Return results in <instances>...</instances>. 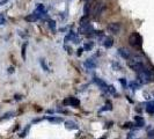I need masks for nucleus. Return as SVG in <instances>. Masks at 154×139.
Segmentation results:
<instances>
[{
    "label": "nucleus",
    "instance_id": "obj_28",
    "mask_svg": "<svg viewBox=\"0 0 154 139\" xmlns=\"http://www.w3.org/2000/svg\"><path fill=\"white\" fill-rule=\"evenodd\" d=\"M123 128H128V129H130V128H132V123H125L123 125Z\"/></svg>",
    "mask_w": 154,
    "mask_h": 139
},
{
    "label": "nucleus",
    "instance_id": "obj_9",
    "mask_svg": "<svg viewBox=\"0 0 154 139\" xmlns=\"http://www.w3.org/2000/svg\"><path fill=\"white\" fill-rule=\"evenodd\" d=\"M103 45H104V48H107V49H110L111 46L114 45V39L111 36L104 37V39H103Z\"/></svg>",
    "mask_w": 154,
    "mask_h": 139
},
{
    "label": "nucleus",
    "instance_id": "obj_20",
    "mask_svg": "<svg viewBox=\"0 0 154 139\" xmlns=\"http://www.w3.org/2000/svg\"><path fill=\"white\" fill-rule=\"evenodd\" d=\"M111 109H112V107H111V103H110V102H108V103H107V104H106L103 108L101 109L100 111H106V110H111Z\"/></svg>",
    "mask_w": 154,
    "mask_h": 139
},
{
    "label": "nucleus",
    "instance_id": "obj_21",
    "mask_svg": "<svg viewBox=\"0 0 154 139\" xmlns=\"http://www.w3.org/2000/svg\"><path fill=\"white\" fill-rule=\"evenodd\" d=\"M130 86H131L132 89H138L139 87H140V85H139L138 82H136V81H132V82H130Z\"/></svg>",
    "mask_w": 154,
    "mask_h": 139
},
{
    "label": "nucleus",
    "instance_id": "obj_22",
    "mask_svg": "<svg viewBox=\"0 0 154 139\" xmlns=\"http://www.w3.org/2000/svg\"><path fill=\"white\" fill-rule=\"evenodd\" d=\"M107 91H108L110 94H112V95H115L116 94L115 87H114V86H108V87H107Z\"/></svg>",
    "mask_w": 154,
    "mask_h": 139
},
{
    "label": "nucleus",
    "instance_id": "obj_33",
    "mask_svg": "<svg viewBox=\"0 0 154 139\" xmlns=\"http://www.w3.org/2000/svg\"><path fill=\"white\" fill-rule=\"evenodd\" d=\"M86 1H88V0H86Z\"/></svg>",
    "mask_w": 154,
    "mask_h": 139
},
{
    "label": "nucleus",
    "instance_id": "obj_23",
    "mask_svg": "<svg viewBox=\"0 0 154 139\" xmlns=\"http://www.w3.org/2000/svg\"><path fill=\"white\" fill-rule=\"evenodd\" d=\"M41 66H42V67H43V69L45 70V71H50V70H49V67H48V66H46L45 60H44V59H41Z\"/></svg>",
    "mask_w": 154,
    "mask_h": 139
},
{
    "label": "nucleus",
    "instance_id": "obj_25",
    "mask_svg": "<svg viewBox=\"0 0 154 139\" xmlns=\"http://www.w3.org/2000/svg\"><path fill=\"white\" fill-rule=\"evenodd\" d=\"M13 115H14V113H8V114H5V115H4V117H2L1 119H7V118L12 117Z\"/></svg>",
    "mask_w": 154,
    "mask_h": 139
},
{
    "label": "nucleus",
    "instance_id": "obj_32",
    "mask_svg": "<svg viewBox=\"0 0 154 139\" xmlns=\"http://www.w3.org/2000/svg\"><path fill=\"white\" fill-rule=\"evenodd\" d=\"M99 139H106V137H101V138H99Z\"/></svg>",
    "mask_w": 154,
    "mask_h": 139
},
{
    "label": "nucleus",
    "instance_id": "obj_8",
    "mask_svg": "<svg viewBox=\"0 0 154 139\" xmlns=\"http://www.w3.org/2000/svg\"><path fill=\"white\" fill-rule=\"evenodd\" d=\"M84 65H85V67L87 70L96 69V66H97V64H96V62H95L94 59H87V60L84 63Z\"/></svg>",
    "mask_w": 154,
    "mask_h": 139
},
{
    "label": "nucleus",
    "instance_id": "obj_17",
    "mask_svg": "<svg viewBox=\"0 0 154 139\" xmlns=\"http://www.w3.org/2000/svg\"><path fill=\"white\" fill-rule=\"evenodd\" d=\"M93 46H94V42H92V41L86 42L85 45H84V50H86V51H91V50L93 49Z\"/></svg>",
    "mask_w": 154,
    "mask_h": 139
},
{
    "label": "nucleus",
    "instance_id": "obj_19",
    "mask_svg": "<svg viewBox=\"0 0 154 139\" xmlns=\"http://www.w3.org/2000/svg\"><path fill=\"white\" fill-rule=\"evenodd\" d=\"M49 28L54 32V31H56V21L50 20V21H49Z\"/></svg>",
    "mask_w": 154,
    "mask_h": 139
},
{
    "label": "nucleus",
    "instance_id": "obj_30",
    "mask_svg": "<svg viewBox=\"0 0 154 139\" xmlns=\"http://www.w3.org/2000/svg\"><path fill=\"white\" fill-rule=\"evenodd\" d=\"M8 1H9V0H1V1H0V6H1V5H5Z\"/></svg>",
    "mask_w": 154,
    "mask_h": 139
},
{
    "label": "nucleus",
    "instance_id": "obj_14",
    "mask_svg": "<svg viewBox=\"0 0 154 139\" xmlns=\"http://www.w3.org/2000/svg\"><path fill=\"white\" fill-rule=\"evenodd\" d=\"M69 41H74V43H78L77 36H75V34H74L73 31L69 32V34H67V36L65 37V42H69Z\"/></svg>",
    "mask_w": 154,
    "mask_h": 139
},
{
    "label": "nucleus",
    "instance_id": "obj_27",
    "mask_svg": "<svg viewBox=\"0 0 154 139\" xmlns=\"http://www.w3.org/2000/svg\"><path fill=\"white\" fill-rule=\"evenodd\" d=\"M119 81H121V84H122V85H123V87H124V88H126V85H128V84H126V81H125V80H124L123 78H122V79H119Z\"/></svg>",
    "mask_w": 154,
    "mask_h": 139
},
{
    "label": "nucleus",
    "instance_id": "obj_31",
    "mask_svg": "<svg viewBox=\"0 0 154 139\" xmlns=\"http://www.w3.org/2000/svg\"><path fill=\"white\" fill-rule=\"evenodd\" d=\"M148 134H149V137H154V130H152V131L148 132Z\"/></svg>",
    "mask_w": 154,
    "mask_h": 139
},
{
    "label": "nucleus",
    "instance_id": "obj_1",
    "mask_svg": "<svg viewBox=\"0 0 154 139\" xmlns=\"http://www.w3.org/2000/svg\"><path fill=\"white\" fill-rule=\"evenodd\" d=\"M129 66H130L134 72H138L140 70L145 69V63H144V59H143L141 57L136 56V57H131V58L129 59Z\"/></svg>",
    "mask_w": 154,
    "mask_h": 139
},
{
    "label": "nucleus",
    "instance_id": "obj_4",
    "mask_svg": "<svg viewBox=\"0 0 154 139\" xmlns=\"http://www.w3.org/2000/svg\"><path fill=\"white\" fill-rule=\"evenodd\" d=\"M121 28H122V26H121L119 22H110L107 26V30L109 32H111V34H114V35L118 34L121 31Z\"/></svg>",
    "mask_w": 154,
    "mask_h": 139
},
{
    "label": "nucleus",
    "instance_id": "obj_15",
    "mask_svg": "<svg viewBox=\"0 0 154 139\" xmlns=\"http://www.w3.org/2000/svg\"><path fill=\"white\" fill-rule=\"evenodd\" d=\"M24 20L28 21V22H34V21H37V20H38V16L36 15L35 13H32V14H30V15L26 16Z\"/></svg>",
    "mask_w": 154,
    "mask_h": 139
},
{
    "label": "nucleus",
    "instance_id": "obj_18",
    "mask_svg": "<svg viewBox=\"0 0 154 139\" xmlns=\"http://www.w3.org/2000/svg\"><path fill=\"white\" fill-rule=\"evenodd\" d=\"M89 9H91V5H89V2H87L85 5V7H84V14H85V16L89 15Z\"/></svg>",
    "mask_w": 154,
    "mask_h": 139
},
{
    "label": "nucleus",
    "instance_id": "obj_5",
    "mask_svg": "<svg viewBox=\"0 0 154 139\" xmlns=\"http://www.w3.org/2000/svg\"><path fill=\"white\" fill-rule=\"evenodd\" d=\"M64 104L65 106H71V107H79L80 106V101L78 100L77 97H74V96H69L67 97L66 100H64Z\"/></svg>",
    "mask_w": 154,
    "mask_h": 139
},
{
    "label": "nucleus",
    "instance_id": "obj_12",
    "mask_svg": "<svg viewBox=\"0 0 154 139\" xmlns=\"http://www.w3.org/2000/svg\"><path fill=\"white\" fill-rule=\"evenodd\" d=\"M134 122H136V125H137L138 128H141V126H144V125H145V121H144V118H143V117H140V116H134Z\"/></svg>",
    "mask_w": 154,
    "mask_h": 139
},
{
    "label": "nucleus",
    "instance_id": "obj_7",
    "mask_svg": "<svg viewBox=\"0 0 154 139\" xmlns=\"http://www.w3.org/2000/svg\"><path fill=\"white\" fill-rule=\"evenodd\" d=\"M118 54H119L122 58L126 59V60H129L132 57L131 52H130L128 49H125V48H119V49H118Z\"/></svg>",
    "mask_w": 154,
    "mask_h": 139
},
{
    "label": "nucleus",
    "instance_id": "obj_16",
    "mask_svg": "<svg viewBox=\"0 0 154 139\" xmlns=\"http://www.w3.org/2000/svg\"><path fill=\"white\" fill-rule=\"evenodd\" d=\"M46 119L51 123H62L63 122L62 117H46Z\"/></svg>",
    "mask_w": 154,
    "mask_h": 139
},
{
    "label": "nucleus",
    "instance_id": "obj_3",
    "mask_svg": "<svg viewBox=\"0 0 154 139\" xmlns=\"http://www.w3.org/2000/svg\"><path fill=\"white\" fill-rule=\"evenodd\" d=\"M137 77H138V80L141 84H148V82H151L153 80L152 74H151V71H148L146 67L138 71L137 72Z\"/></svg>",
    "mask_w": 154,
    "mask_h": 139
},
{
    "label": "nucleus",
    "instance_id": "obj_26",
    "mask_svg": "<svg viewBox=\"0 0 154 139\" xmlns=\"http://www.w3.org/2000/svg\"><path fill=\"white\" fill-rule=\"evenodd\" d=\"M5 22H6V19L1 14V15H0V24H5Z\"/></svg>",
    "mask_w": 154,
    "mask_h": 139
},
{
    "label": "nucleus",
    "instance_id": "obj_10",
    "mask_svg": "<svg viewBox=\"0 0 154 139\" xmlns=\"http://www.w3.org/2000/svg\"><path fill=\"white\" fill-rule=\"evenodd\" d=\"M65 128L69 129V130H78V124L75 122H72V121H66L65 122Z\"/></svg>",
    "mask_w": 154,
    "mask_h": 139
},
{
    "label": "nucleus",
    "instance_id": "obj_24",
    "mask_svg": "<svg viewBox=\"0 0 154 139\" xmlns=\"http://www.w3.org/2000/svg\"><path fill=\"white\" fill-rule=\"evenodd\" d=\"M26 48H27V43H24L22 45V58L26 60Z\"/></svg>",
    "mask_w": 154,
    "mask_h": 139
},
{
    "label": "nucleus",
    "instance_id": "obj_29",
    "mask_svg": "<svg viewBox=\"0 0 154 139\" xmlns=\"http://www.w3.org/2000/svg\"><path fill=\"white\" fill-rule=\"evenodd\" d=\"M82 51H84V48H79V49H78V56H81V54H82Z\"/></svg>",
    "mask_w": 154,
    "mask_h": 139
},
{
    "label": "nucleus",
    "instance_id": "obj_2",
    "mask_svg": "<svg viewBox=\"0 0 154 139\" xmlns=\"http://www.w3.org/2000/svg\"><path fill=\"white\" fill-rule=\"evenodd\" d=\"M129 44L132 48H134V49H140L143 46V37H141V35L137 31H133L129 36Z\"/></svg>",
    "mask_w": 154,
    "mask_h": 139
},
{
    "label": "nucleus",
    "instance_id": "obj_6",
    "mask_svg": "<svg viewBox=\"0 0 154 139\" xmlns=\"http://www.w3.org/2000/svg\"><path fill=\"white\" fill-rule=\"evenodd\" d=\"M89 31H93V26L89 22L82 23L79 27V32L80 34H89Z\"/></svg>",
    "mask_w": 154,
    "mask_h": 139
},
{
    "label": "nucleus",
    "instance_id": "obj_11",
    "mask_svg": "<svg viewBox=\"0 0 154 139\" xmlns=\"http://www.w3.org/2000/svg\"><path fill=\"white\" fill-rule=\"evenodd\" d=\"M94 82L99 86V87L103 88V89H107V87H108V85H107L102 79H99V78H94Z\"/></svg>",
    "mask_w": 154,
    "mask_h": 139
},
{
    "label": "nucleus",
    "instance_id": "obj_13",
    "mask_svg": "<svg viewBox=\"0 0 154 139\" xmlns=\"http://www.w3.org/2000/svg\"><path fill=\"white\" fill-rule=\"evenodd\" d=\"M146 111L148 114H154V101L147 102L146 103Z\"/></svg>",
    "mask_w": 154,
    "mask_h": 139
}]
</instances>
